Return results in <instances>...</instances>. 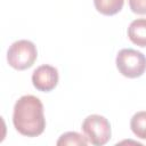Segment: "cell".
<instances>
[{"mask_svg":"<svg viewBox=\"0 0 146 146\" xmlns=\"http://www.w3.org/2000/svg\"><path fill=\"white\" fill-rule=\"evenodd\" d=\"M95 8L105 16H113L121 11L124 0H94Z\"/></svg>","mask_w":146,"mask_h":146,"instance_id":"obj_7","label":"cell"},{"mask_svg":"<svg viewBox=\"0 0 146 146\" xmlns=\"http://www.w3.org/2000/svg\"><path fill=\"white\" fill-rule=\"evenodd\" d=\"M13 123L15 129L23 136H40L46 128L43 105L33 95L22 96L14 106Z\"/></svg>","mask_w":146,"mask_h":146,"instance_id":"obj_1","label":"cell"},{"mask_svg":"<svg viewBox=\"0 0 146 146\" xmlns=\"http://www.w3.org/2000/svg\"><path fill=\"white\" fill-rule=\"evenodd\" d=\"M58 71L51 65H41L36 67L32 74V83L39 91L49 92L54 90L58 83Z\"/></svg>","mask_w":146,"mask_h":146,"instance_id":"obj_5","label":"cell"},{"mask_svg":"<svg viewBox=\"0 0 146 146\" xmlns=\"http://www.w3.org/2000/svg\"><path fill=\"white\" fill-rule=\"evenodd\" d=\"M128 36L132 43L146 47V18L132 21L128 27Z\"/></svg>","mask_w":146,"mask_h":146,"instance_id":"obj_6","label":"cell"},{"mask_svg":"<svg viewBox=\"0 0 146 146\" xmlns=\"http://www.w3.org/2000/svg\"><path fill=\"white\" fill-rule=\"evenodd\" d=\"M132 132L140 139H146V111H140L133 114L130 120Z\"/></svg>","mask_w":146,"mask_h":146,"instance_id":"obj_8","label":"cell"},{"mask_svg":"<svg viewBox=\"0 0 146 146\" xmlns=\"http://www.w3.org/2000/svg\"><path fill=\"white\" fill-rule=\"evenodd\" d=\"M88 143L103 146L111 139V124L108 120L98 114H91L84 119L81 127Z\"/></svg>","mask_w":146,"mask_h":146,"instance_id":"obj_4","label":"cell"},{"mask_svg":"<svg viewBox=\"0 0 146 146\" xmlns=\"http://www.w3.org/2000/svg\"><path fill=\"white\" fill-rule=\"evenodd\" d=\"M88 144V140L86 137H82L80 133L75 132V131H68L63 133L59 139L57 140V145L62 146V145H78V146H86Z\"/></svg>","mask_w":146,"mask_h":146,"instance_id":"obj_9","label":"cell"},{"mask_svg":"<svg viewBox=\"0 0 146 146\" xmlns=\"http://www.w3.org/2000/svg\"><path fill=\"white\" fill-rule=\"evenodd\" d=\"M116 67L125 78H139L146 71V57L143 52L135 49H121L116 56Z\"/></svg>","mask_w":146,"mask_h":146,"instance_id":"obj_3","label":"cell"},{"mask_svg":"<svg viewBox=\"0 0 146 146\" xmlns=\"http://www.w3.org/2000/svg\"><path fill=\"white\" fill-rule=\"evenodd\" d=\"M129 7L135 14L146 15V0H129Z\"/></svg>","mask_w":146,"mask_h":146,"instance_id":"obj_10","label":"cell"},{"mask_svg":"<svg viewBox=\"0 0 146 146\" xmlns=\"http://www.w3.org/2000/svg\"><path fill=\"white\" fill-rule=\"evenodd\" d=\"M38 57V50L35 44L29 40L15 41L7 51L8 64L18 71L30 68Z\"/></svg>","mask_w":146,"mask_h":146,"instance_id":"obj_2","label":"cell"}]
</instances>
